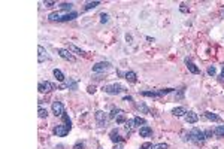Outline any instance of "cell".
<instances>
[{"instance_id":"cell-30","label":"cell","mask_w":224,"mask_h":149,"mask_svg":"<svg viewBox=\"0 0 224 149\" xmlns=\"http://www.w3.org/2000/svg\"><path fill=\"white\" fill-rule=\"evenodd\" d=\"M138 109H139V110H142V112H145V113H149V109L145 106V103H139Z\"/></svg>"},{"instance_id":"cell-36","label":"cell","mask_w":224,"mask_h":149,"mask_svg":"<svg viewBox=\"0 0 224 149\" xmlns=\"http://www.w3.org/2000/svg\"><path fill=\"white\" fill-rule=\"evenodd\" d=\"M87 91H88V94H94V92H96V87H94V85H90V87L87 88Z\"/></svg>"},{"instance_id":"cell-20","label":"cell","mask_w":224,"mask_h":149,"mask_svg":"<svg viewBox=\"0 0 224 149\" xmlns=\"http://www.w3.org/2000/svg\"><path fill=\"white\" fill-rule=\"evenodd\" d=\"M52 73H54V76H55V79H57V81H60V82H63V81H64V74H63V72H61V70H58V69H54V72H52Z\"/></svg>"},{"instance_id":"cell-24","label":"cell","mask_w":224,"mask_h":149,"mask_svg":"<svg viewBox=\"0 0 224 149\" xmlns=\"http://www.w3.org/2000/svg\"><path fill=\"white\" fill-rule=\"evenodd\" d=\"M76 17H78L76 12H70V14H66V15H64V18H63L61 21H72V19H75Z\"/></svg>"},{"instance_id":"cell-31","label":"cell","mask_w":224,"mask_h":149,"mask_svg":"<svg viewBox=\"0 0 224 149\" xmlns=\"http://www.w3.org/2000/svg\"><path fill=\"white\" fill-rule=\"evenodd\" d=\"M153 149H169V145H166V143H158V145H154Z\"/></svg>"},{"instance_id":"cell-25","label":"cell","mask_w":224,"mask_h":149,"mask_svg":"<svg viewBox=\"0 0 224 149\" xmlns=\"http://www.w3.org/2000/svg\"><path fill=\"white\" fill-rule=\"evenodd\" d=\"M133 121H135V125H147V121L144 118H140V116H135Z\"/></svg>"},{"instance_id":"cell-13","label":"cell","mask_w":224,"mask_h":149,"mask_svg":"<svg viewBox=\"0 0 224 149\" xmlns=\"http://www.w3.org/2000/svg\"><path fill=\"white\" fill-rule=\"evenodd\" d=\"M139 134H140V137H149L153 134V128L149 125H142L139 128Z\"/></svg>"},{"instance_id":"cell-27","label":"cell","mask_w":224,"mask_h":149,"mask_svg":"<svg viewBox=\"0 0 224 149\" xmlns=\"http://www.w3.org/2000/svg\"><path fill=\"white\" fill-rule=\"evenodd\" d=\"M63 119H64V125H67L69 128H72V121H70V118H69V115L64 112L63 113Z\"/></svg>"},{"instance_id":"cell-9","label":"cell","mask_w":224,"mask_h":149,"mask_svg":"<svg viewBox=\"0 0 224 149\" xmlns=\"http://www.w3.org/2000/svg\"><path fill=\"white\" fill-rule=\"evenodd\" d=\"M94 116H96V121H97L99 127H105V125H106V122H108V116H106V113H105V112H102V110H97Z\"/></svg>"},{"instance_id":"cell-2","label":"cell","mask_w":224,"mask_h":149,"mask_svg":"<svg viewBox=\"0 0 224 149\" xmlns=\"http://www.w3.org/2000/svg\"><path fill=\"white\" fill-rule=\"evenodd\" d=\"M106 94H111V96H117V94H120V92H124L127 91L126 90V87L124 85H121V83H112V85H105L103 88H102Z\"/></svg>"},{"instance_id":"cell-43","label":"cell","mask_w":224,"mask_h":149,"mask_svg":"<svg viewBox=\"0 0 224 149\" xmlns=\"http://www.w3.org/2000/svg\"><path fill=\"white\" fill-rule=\"evenodd\" d=\"M126 39H127V42H130V40H131V36H130V34H127V36H126Z\"/></svg>"},{"instance_id":"cell-42","label":"cell","mask_w":224,"mask_h":149,"mask_svg":"<svg viewBox=\"0 0 224 149\" xmlns=\"http://www.w3.org/2000/svg\"><path fill=\"white\" fill-rule=\"evenodd\" d=\"M114 149H123V143H117V145L114 146Z\"/></svg>"},{"instance_id":"cell-33","label":"cell","mask_w":224,"mask_h":149,"mask_svg":"<svg viewBox=\"0 0 224 149\" xmlns=\"http://www.w3.org/2000/svg\"><path fill=\"white\" fill-rule=\"evenodd\" d=\"M217 73V69L214 66H209L208 67V74H209V76H214V74Z\"/></svg>"},{"instance_id":"cell-10","label":"cell","mask_w":224,"mask_h":149,"mask_svg":"<svg viewBox=\"0 0 224 149\" xmlns=\"http://www.w3.org/2000/svg\"><path fill=\"white\" fill-rule=\"evenodd\" d=\"M57 52H58V55H60L61 58H64V60H67V61H75L76 58H75V55L70 52L69 49H63V48H60V49H57Z\"/></svg>"},{"instance_id":"cell-7","label":"cell","mask_w":224,"mask_h":149,"mask_svg":"<svg viewBox=\"0 0 224 149\" xmlns=\"http://www.w3.org/2000/svg\"><path fill=\"white\" fill-rule=\"evenodd\" d=\"M70 131V128L67 125H57L55 128H54V134L55 136H58V137H64V136H67Z\"/></svg>"},{"instance_id":"cell-22","label":"cell","mask_w":224,"mask_h":149,"mask_svg":"<svg viewBox=\"0 0 224 149\" xmlns=\"http://www.w3.org/2000/svg\"><path fill=\"white\" fill-rule=\"evenodd\" d=\"M214 134H215L217 137H224V125H218L214 130Z\"/></svg>"},{"instance_id":"cell-11","label":"cell","mask_w":224,"mask_h":149,"mask_svg":"<svg viewBox=\"0 0 224 149\" xmlns=\"http://www.w3.org/2000/svg\"><path fill=\"white\" fill-rule=\"evenodd\" d=\"M185 64H187V69H188V70H190V72H191L193 74H199V73H200V69H199V67L196 66V64H194L191 60L185 58Z\"/></svg>"},{"instance_id":"cell-28","label":"cell","mask_w":224,"mask_h":149,"mask_svg":"<svg viewBox=\"0 0 224 149\" xmlns=\"http://www.w3.org/2000/svg\"><path fill=\"white\" fill-rule=\"evenodd\" d=\"M69 48L72 51H75V52H78V54H81V55H85V52L81 49V48H78V46H75V45H69Z\"/></svg>"},{"instance_id":"cell-41","label":"cell","mask_w":224,"mask_h":149,"mask_svg":"<svg viewBox=\"0 0 224 149\" xmlns=\"http://www.w3.org/2000/svg\"><path fill=\"white\" fill-rule=\"evenodd\" d=\"M220 81L224 82V66H223V72H221V74H220Z\"/></svg>"},{"instance_id":"cell-6","label":"cell","mask_w":224,"mask_h":149,"mask_svg":"<svg viewBox=\"0 0 224 149\" xmlns=\"http://www.w3.org/2000/svg\"><path fill=\"white\" fill-rule=\"evenodd\" d=\"M37 90H39V92H50V91H52V90H58V87H57L55 83L45 81V82H39Z\"/></svg>"},{"instance_id":"cell-34","label":"cell","mask_w":224,"mask_h":149,"mask_svg":"<svg viewBox=\"0 0 224 149\" xmlns=\"http://www.w3.org/2000/svg\"><path fill=\"white\" fill-rule=\"evenodd\" d=\"M179 11H181L182 14H188V12H190V9L187 8V6H185V5H184V3H182L181 6H179Z\"/></svg>"},{"instance_id":"cell-15","label":"cell","mask_w":224,"mask_h":149,"mask_svg":"<svg viewBox=\"0 0 224 149\" xmlns=\"http://www.w3.org/2000/svg\"><path fill=\"white\" fill-rule=\"evenodd\" d=\"M205 118L209 119V121H214V122H223L221 116H218L217 113H212V112H205Z\"/></svg>"},{"instance_id":"cell-8","label":"cell","mask_w":224,"mask_h":149,"mask_svg":"<svg viewBox=\"0 0 224 149\" xmlns=\"http://www.w3.org/2000/svg\"><path fill=\"white\" fill-rule=\"evenodd\" d=\"M52 113L55 116H63L64 113V106L61 101H54L52 103Z\"/></svg>"},{"instance_id":"cell-3","label":"cell","mask_w":224,"mask_h":149,"mask_svg":"<svg viewBox=\"0 0 224 149\" xmlns=\"http://www.w3.org/2000/svg\"><path fill=\"white\" fill-rule=\"evenodd\" d=\"M173 88H164V90H158V91H142L140 96L144 97H151V99H158V97H163L166 94L172 92Z\"/></svg>"},{"instance_id":"cell-29","label":"cell","mask_w":224,"mask_h":149,"mask_svg":"<svg viewBox=\"0 0 224 149\" xmlns=\"http://www.w3.org/2000/svg\"><path fill=\"white\" fill-rule=\"evenodd\" d=\"M72 6H73V3H66V2H64V3L60 5V9L61 11H67V9H70Z\"/></svg>"},{"instance_id":"cell-37","label":"cell","mask_w":224,"mask_h":149,"mask_svg":"<svg viewBox=\"0 0 224 149\" xmlns=\"http://www.w3.org/2000/svg\"><path fill=\"white\" fill-rule=\"evenodd\" d=\"M43 5H45V8H52L55 5V2H43Z\"/></svg>"},{"instance_id":"cell-21","label":"cell","mask_w":224,"mask_h":149,"mask_svg":"<svg viewBox=\"0 0 224 149\" xmlns=\"http://www.w3.org/2000/svg\"><path fill=\"white\" fill-rule=\"evenodd\" d=\"M66 88H69V90H72V91H76L78 85H76V82H75L73 79H69V81L66 82Z\"/></svg>"},{"instance_id":"cell-17","label":"cell","mask_w":224,"mask_h":149,"mask_svg":"<svg viewBox=\"0 0 224 149\" xmlns=\"http://www.w3.org/2000/svg\"><path fill=\"white\" fill-rule=\"evenodd\" d=\"M109 137H111V140L114 142V143H120L121 142V136H120V133H118V130H112Z\"/></svg>"},{"instance_id":"cell-12","label":"cell","mask_w":224,"mask_h":149,"mask_svg":"<svg viewBox=\"0 0 224 149\" xmlns=\"http://www.w3.org/2000/svg\"><path fill=\"white\" fill-rule=\"evenodd\" d=\"M185 121H187L188 124H196L199 121V115L196 112H187V113H185Z\"/></svg>"},{"instance_id":"cell-4","label":"cell","mask_w":224,"mask_h":149,"mask_svg":"<svg viewBox=\"0 0 224 149\" xmlns=\"http://www.w3.org/2000/svg\"><path fill=\"white\" fill-rule=\"evenodd\" d=\"M109 118H111V119H115L117 124H124V122H126V112H124L123 109H112Z\"/></svg>"},{"instance_id":"cell-35","label":"cell","mask_w":224,"mask_h":149,"mask_svg":"<svg viewBox=\"0 0 224 149\" xmlns=\"http://www.w3.org/2000/svg\"><path fill=\"white\" fill-rule=\"evenodd\" d=\"M140 149H153V143H149V142H145V143L140 146Z\"/></svg>"},{"instance_id":"cell-38","label":"cell","mask_w":224,"mask_h":149,"mask_svg":"<svg viewBox=\"0 0 224 149\" xmlns=\"http://www.w3.org/2000/svg\"><path fill=\"white\" fill-rule=\"evenodd\" d=\"M82 148H84V143H82V142H78L76 145L73 146V149H82Z\"/></svg>"},{"instance_id":"cell-5","label":"cell","mask_w":224,"mask_h":149,"mask_svg":"<svg viewBox=\"0 0 224 149\" xmlns=\"http://www.w3.org/2000/svg\"><path fill=\"white\" fill-rule=\"evenodd\" d=\"M111 63H108V61H100V63H97L93 66V73H108V72H111Z\"/></svg>"},{"instance_id":"cell-39","label":"cell","mask_w":224,"mask_h":149,"mask_svg":"<svg viewBox=\"0 0 224 149\" xmlns=\"http://www.w3.org/2000/svg\"><path fill=\"white\" fill-rule=\"evenodd\" d=\"M123 101H127V103H131V101H133V97H130V96H126V97L123 99Z\"/></svg>"},{"instance_id":"cell-23","label":"cell","mask_w":224,"mask_h":149,"mask_svg":"<svg viewBox=\"0 0 224 149\" xmlns=\"http://www.w3.org/2000/svg\"><path fill=\"white\" fill-rule=\"evenodd\" d=\"M100 5V2H88L85 5V8H84V11H90V9H94V8H97Z\"/></svg>"},{"instance_id":"cell-26","label":"cell","mask_w":224,"mask_h":149,"mask_svg":"<svg viewBox=\"0 0 224 149\" xmlns=\"http://www.w3.org/2000/svg\"><path fill=\"white\" fill-rule=\"evenodd\" d=\"M37 115H39V118H46L48 116V112H46V109H43L42 106L37 109Z\"/></svg>"},{"instance_id":"cell-19","label":"cell","mask_w":224,"mask_h":149,"mask_svg":"<svg viewBox=\"0 0 224 149\" xmlns=\"http://www.w3.org/2000/svg\"><path fill=\"white\" fill-rule=\"evenodd\" d=\"M124 127H126V130H127V131H133V130H135V127H136V125H135V121H133V119H129V121H126V122H124Z\"/></svg>"},{"instance_id":"cell-18","label":"cell","mask_w":224,"mask_h":149,"mask_svg":"<svg viewBox=\"0 0 224 149\" xmlns=\"http://www.w3.org/2000/svg\"><path fill=\"white\" fill-rule=\"evenodd\" d=\"M172 113L175 116H185V113H187V109L184 108V106H179V108H175L172 110Z\"/></svg>"},{"instance_id":"cell-32","label":"cell","mask_w":224,"mask_h":149,"mask_svg":"<svg viewBox=\"0 0 224 149\" xmlns=\"http://www.w3.org/2000/svg\"><path fill=\"white\" fill-rule=\"evenodd\" d=\"M108 21H109V15H108V14H102V15H100V23L105 24V23H108Z\"/></svg>"},{"instance_id":"cell-40","label":"cell","mask_w":224,"mask_h":149,"mask_svg":"<svg viewBox=\"0 0 224 149\" xmlns=\"http://www.w3.org/2000/svg\"><path fill=\"white\" fill-rule=\"evenodd\" d=\"M212 134H214V131H212V130H206V131H205V136H206V139H208V137H212Z\"/></svg>"},{"instance_id":"cell-14","label":"cell","mask_w":224,"mask_h":149,"mask_svg":"<svg viewBox=\"0 0 224 149\" xmlns=\"http://www.w3.org/2000/svg\"><path fill=\"white\" fill-rule=\"evenodd\" d=\"M124 78H126V79H127V81H129L130 83H136V82H138V74L135 73V72H131V70L126 72Z\"/></svg>"},{"instance_id":"cell-16","label":"cell","mask_w":224,"mask_h":149,"mask_svg":"<svg viewBox=\"0 0 224 149\" xmlns=\"http://www.w3.org/2000/svg\"><path fill=\"white\" fill-rule=\"evenodd\" d=\"M37 51H39V58H37V61H39V63H43V61L48 58V55H46V51H45V48H43L42 45H39V46H37Z\"/></svg>"},{"instance_id":"cell-1","label":"cell","mask_w":224,"mask_h":149,"mask_svg":"<svg viewBox=\"0 0 224 149\" xmlns=\"http://www.w3.org/2000/svg\"><path fill=\"white\" fill-rule=\"evenodd\" d=\"M188 140L193 142L194 145H203L205 140H206V136H205V131H202L200 128H193L191 131L188 133Z\"/></svg>"}]
</instances>
